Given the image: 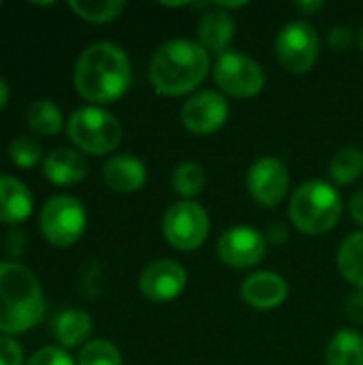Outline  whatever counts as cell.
Here are the masks:
<instances>
[{"label": "cell", "mask_w": 363, "mask_h": 365, "mask_svg": "<svg viewBox=\"0 0 363 365\" xmlns=\"http://www.w3.org/2000/svg\"><path fill=\"white\" fill-rule=\"evenodd\" d=\"M103 180L116 192H137L148 180V169L137 156L118 154L105 163Z\"/></svg>", "instance_id": "15"}, {"label": "cell", "mask_w": 363, "mask_h": 365, "mask_svg": "<svg viewBox=\"0 0 363 365\" xmlns=\"http://www.w3.org/2000/svg\"><path fill=\"white\" fill-rule=\"evenodd\" d=\"M68 6L86 21L107 24V21H113L126 9V2L122 0H71Z\"/></svg>", "instance_id": "25"}, {"label": "cell", "mask_w": 363, "mask_h": 365, "mask_svg": "<svg viewBox=\"0 0 363 365\" xmlns=\"http://www.w3.org/2000/svg\"><path fill=\"white\" fill-rule=\"evenodd\" d=\"M75 88L90 103H113L126 94L133 71L131 60L116 43H92L75 64Z\"/></svg>", "instance_id": "1"}, {"label": "cell", "mask_w": 363, "mask_h": 365, "mask_svg": "<svg viewBox=\"0 0 363 365\" xmlns=\"http://www.w3.org/2000/svg\"><path fill=\"white\" fill-rule=\"evenodd\" d=\"M188 284V274L182 263L173 259H158L150 263L139 278V291L143 297L156 304L171 302L184 293Z\"/></svg>", "instance_id": "13"}, {"label": "cell", "mask_w": 363, "mask_h": 365, "mask_svg": "<svg viewBox=\"0 0 363 365\" xmlns=\"http://www.w3.org/2000/svg\"><path fill=\"white\" fill-rule=\"evenodd\" d=\"M338 269L347 282L363 289V231L349 235L338 248Z\"/></svg>", "instance_id": "21"}, {"label": "cell", "mask_w": 363, "mask_h": 365, "mask_svg": "<svg viewBox=\"0 0 363 365\" xmlns=\"http://www.w3.org/2000/svg\"><path fill=\"white\" fill-rule=\"evenodd\" d=\"M327 365H363V336L353 329L338 331L325 351Z\"/></svg>", "instance_id": "20"}, {"label": "cell", "mask_w": 363, "mask_h": 365, "mask_svg": "<svg viewBox=\"0 0 363 365\" xmlns=\"http://www.w3.org/2000/svg\"><path fill=\"white\" fill-rule=\"evenodd\" d=\"M43 175L60 186L77 184L88 175V160L79 150L73 148H56L45 156Z\"/></svg>", "instance_id": "16"}, {"label": "cell", "mask_w": 363, "mask_h": 365, "mask_svg": "<svg viewBox=\"0 0 363 365\" xmlns=\"http://www.w3.org/2000/svg\"><path fill=\"white\" fill-rule=\"evenodd\" d=\"M9 156L17 167H34L43 158V145L34 137L19 135L9 143Z\"/></svg>", "instance_id": "27"}, {"label": "cell", "mask_w": 363, "mask_h": 365, "mask_svg": "<svg viewBox=\"0 0 363 365\" xmlns=\"http://www.w3.org/2000/svg\"><path fill=\"white\" fill-rule=\"evenodd\" d=\"M359 45H362V49H363V28H362V34H359Z\"/></svg>", "instance_id": "36"}, {"label": "cell", "mask_w": 363, "mask_h": 365, "mask_svg": "<svg viewBox=\"0 0 363 365\" xmlns=\"http://www.w3.org/2000/svg\"><path fill=\"white\" fill-rule=\"evenodd\" d=\"M344 314L353 325H363V289L353 291L344 302Z\"/></svg>", "instance_id": "31"}, {"label": "cell", "mask_w": 363, "mask_h": 365, "mask_svg": "<svg viewBox=\"0 0 363 365\" xmlns=\"http://www.w3.org/2000/svg\"><path fill=\"white\" fill-rule=\"evenodd\" d=\"M79 365H122V353L109 340H90L79 351Z\"/></svg>", "instance_id": "26"}, {"label": "cell", "mask_w": 363, "mask_h": 365, "mask_svg": "<svg viewBox=\"0 0 363 365\" xmlns=\"http://www.w3.org/2000/svg\"><path fill=\"white\" fill-rule=\"evenodd\" d=\"M327 43L336 49V51H344L349 49L353 43H355V34L351 28L347 26H334L329 32H327Z\"/></svg>", "instance_id": "30"}, {"label": "cell", "mask_w": 363, "mask_h": 365, "mask_svg": "<svg viewBox=\"0 0 363 365\" xmlns=\"http://www.w3.org/2000/svg\"><path fill=\"white\" fill-rule=\"evenodd\" d=\"M203 186H205V169L199 163L186 160L173 169L171 188H173V192L184 197V201H193L197 195H201Z\"/></svg>", "instance_id": "24"}, {"label": "cell", "mask_w": 363, "mask_h": 365, "mask_svg": "<svg viewBox=\"0 0 363 365\" xmlns=\"http://www.w3.org/2000/svg\"><path fill=\"white\" fill-rule=\"evenodd\" d=\"M68 139L86 154H109L122 139V126L113 113L103 107H81L66 122Z\"/></svg>", "instance_id": "5"}, {"label": "cell", "mask_w": 363, "mask_h": 365, "mask_svg": "<svg viewBox=\"0 0 363 365\" xmlns=\"http://www.w3.org/2000/svg\"><path fill=\"white\" fill-rule=\"evenodd\" d=\"M197 36L201 47H205L208 51H216L220 56L229 51V45L235 36V19L227 11L216 6L201 15L197 24Z\"/></svg>", "instance_id": "17"}, {"label": "cell", "mask_w": 363, "mask_h": 365, "mask_svg": "<svg viewBox=\"0 0 363 365\" xmlns=\"http://www.w3.org/2000/svg\"><path fill=\"white\" fill-rule=\"evenodd\" d=\"M287 237H289V231L282 225H276V227L267 229V233H265V240L267 242H274V244H285Z\"/></svg>", "instance_id": "33"}, {"label": "cell", "mask_w": 363, "mask_h": 365, "mask_svg": "<svg viewBox=\"0 0 363 365\" xmlns=\"http://www.w3.org/2000/svg\"><path fill=\"white\" fill-rule=\"evenodd\" d=\"M92 334V317L86 310L68 308L60 312L53 321V336L60 342V346L75 349L83 344Z\"/></svg>", "instance_id": "19"}, {"label": "cell", "mask_w": 363, "mask_h": 365, "mask_svg": "<svg viewBox=\"0 0 363 365\" xmlns=\"http://www.w3.org/2000/svg\"><path fill=\"white\" fill-rule=\"evenodd\" d=\"M26 122L36 135H58L62 130L64 118L60 107L49 98H36L26 109Z\"/></svg>", "instance_id": "22"}, {"label": "cell", "mask_w": 363, "mask_h": 365, "mask_svg": "<svg viewBox=\"0 0 363 365\" xmlns=\"http://www.w3.org/2000/svg\"><path fill=\"white\" fill-rule=\"evenodd\" d=\"M86 210L83 203L71 195H56L51 197L41 210V233L53 246L66 248L73 246L86 231Z\"/></svg>", "instance_id": "7"}, {"label": "cell", "mask_w": 363, "mask_h": 365, "mask_svg": "<svg viewBox=\"0 0 363 365\" xmlns=\"http://www.w3.org/2000/svg\"><path fill=\"white\" fill-rule=\"evenodd\" d=\"M163 235L175 250H197L210 235V216L205 207L197 201L173 203L163 216Z\"/></svg>", "instance_id": "8"}, {"label": "cell", "mask_w": 363, "mask_h": 365, "mask_svg": "<svg viewBox=\"0 0 363 365\" xmlns=\"http://www.w3.org/2000/svg\"><path fill=\"white\" fill-rule=\"evenodd\" d=\"M214 79L216 86L233 98H252L265 88L263 66L255 58L231 49L218 56L214 64Z\"/></svg>", "instance_id": "9"}, {"label": "cell", "mask_w": 363, "mask_h": 365, "mask_svg": "<svg viewBox=\"0 0 363 365\" xmlns=\"http://www.w3.org/2000/svg\"><path fill=\"white\" fill-rule=\"evenodd\" d=\"M349 210H351V216H353V220L363 227V190H359L353 199H351V203H349Z\"/></svg>", "instance_id": "32"}, {"label": "cell", "mask_w": 363, "mask_h": 365, "mask_svg": "<svg viewBox=\"0 0 363 365\" xmlns=\"http://www.w3.org/2000/svg\"><path fill=\"white\" fill-rule=\"evenodd\" d=\"M274 53L280 66L289 73H308L317 64L321 53V38L317 28L306 19L289 21L276 34Z\"/></svg>", "instance_id": "6"}, {"label": "cell", "mask_w": 363, "mask_h": 365, "mask_svg": "<svg viewBox=\"0 0 363 365\" xmlns=\"http://www.w3.org/2000/svg\"><path fill=\"white\" fill-rule=\"evenodd\" d=\"M45 297L36 276L21 263H0V331L24 334L41 323Z\"/></svg>", "instance_id": "3"}, {"label": "cell", "mask_w": 363, "mask_h": 365, "mask_svg": "<svg viewBox=\"0 0 363 365\" xmlns=\"http://www.w3.org/2000/svg\"><path fill=\"white\" fill-rule=\"evenodd\" d=\"M344 212L338 188L323 180L304 182L291 197L289 218L293 227L306 235H323L332 231Z\"/></svg>", "instance_id": "4"}, {"label": "cell", "mask_w": 363, "mask_h": 365, "mask_svg": "<svg viewBox=\"0 0 363 365\" xmlns=\"http://www.w3.org/2000/svg\"><path fill=\"white\" fill-rule=\"evenodd\" d=\"M250 197L263 207H276L289 192V169L276 156L259 158L250 165L246 175Z\"/></svg>", "instance_id": "10"}, {"label": "cell", "mask_w": 363, "mask_h": 365, "mask_svg": "<svg viewBox=\"0 0 363 365\" xmlns=\"http://www.w3.org/2000/svg\"><path fill=\"white\" fill-rule=\"evenodd\" d=\"M210 66L212 62L205 47L188 38H173L152 53L148 79L163 96H184L203 83Z\"/></svg>", "instance_id": "2"}, {"label": "cell", "mask_w": 363, "mask_h": 365, "mask_svg": "<svg viewBox=\"0 0 363 365\" xmlns=\"http://www.w3.org/2000/svg\"><path fill=\"white\" fill-rule=\"evenodd\" d=\"M240 295L255 310H274L285 304L289 284L276 272H257L242 282Z\"/></svg>", "instance_id": "14"}, {"label": "cell", "mask_w": 363, "mask_h": 365, "mask_svg": "<svg viewBox=\"0 0 363 365\" xmlns=\"http://www.w3.org/2000/svg\"><path fill=\"white\" fill-rule=\"evenodd\" d=\"M182 124L193 135L218 133L229 120V103L220 92L201 90L193 94L182 107Z\"/></svg>", "instance_id": "12"}, {"label": "cell", "mask_w": 363, "mask_h": 365, "mask_svg": "<svg viewBox=\"0 0 363 365\" xmlns=\"http://www.w3.org/2000/svg\"><path fill=\"white\" fill-rule=\"evenodd\" d=\"M363 175V152L359 148H342L329 163V178L338 186H349Z\"/></svg>", "instance_id": "23"}, {"label": "cell", "mask_w": 363, "mask_h": 365, "mask_svg": "<svg viewBox=\"0 0 363 365\" xmlns=\"http://www.w3.org/2000/svg\"><path fill=\"white\" fill-rule=\"evenodd\" d=\"M295 9L300 11V13H304V15H312V13H317V11H321L323 9V2L321 0H312V2H295Z\"/></svg>", "instance_id": "34"}, {"label": "cell", "mask_w": 363, "mask_h": 365, "mask_svg": "<svg viewBox=\"0 0 363 365\" xmlns=\"http://www.w3.org/2000/svg\"><path fill=\"white\" fill-rule=\"evenodd\" d=\"M218 259L233 269H250L259 265L267 250V240L252 227H231L218 237Z\"/></svg>", "instance_id": "11"}, {"label": "cell", "mask_w": 363, "mask_h": 365, "mask_svg": "<svg viewBox=\"0 0 363 365\" xmlns=\"http://www.w3.org/2000/svg\"><path fill=\"white\" fill-rule=\"evenodd\" d=\"M9 96H11V90H9V83L0 77V109H4L6 107V103H9Z\"/></svg>", "instance_id": "35"}, {"label": "cell", "mask_w": 363, "mask_h": 365, "mask_svg": "<svg viewBox=\"0 0 363 365\" xmlns=\"http://www.w3.org/2000/svg\"><path fill=\"white\" fill-rule=\"evenodd\" d=\"M24 364V351L21 346L6 336H0V365H21Z\"/></svg>", "instance_id": "29"}, {"label": "cell", "mask_w": 363, "mask_h": 365, "mask_svg": "<svg viewBox=\"0 0 363 365\" xmlns=\"http://www.w3.org/2000/svg\"><path fill=\"white\" fill-rule=\"evenodd\" d=\"M26 365H75V361L62 346H45L36 351Z\"/></svg>", "instance_id": "28"}, {"label": "cell", "mask_w": 363, "mask_h": 365, "mask_svg": "<svg viewBox=\"0 0 363 365\" xmlns=\"http://www.w3.org/2000/svg\"><path fill=\"white\" fill-rule=\"evenodd\" d=\"M32 214V192L11 175H0V222L17 225Z\"/></svg>", "instance_id": "18"}]
</instances>
